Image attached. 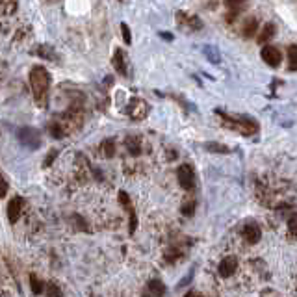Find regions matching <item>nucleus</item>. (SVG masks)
I'll return each instance as SVG.
<instances>
[{"label": "nucleus", "instance_id": "nucleus-19", "mask_svg": "<svg viewBox=\"0 0 297 297\" xmlns=\"http://www.w3.org/2000/svg\"><path fill=\"white\" fill-rule=\"evenodd\" d=\"M125 145H127L130 154H139V152H141V150H139V139L134 138V136H130V138L125 139Z\"/></svg>", "mask_w": 297, "mask_h": 297}, {"label": "nucleus", "instance_id": "nucleus-6", "mask_svg": "<svg viewBox=\"0 0 297 297\" xmlns=\"http://www.w3.org/2000/svg\"><path fill=\"white\" fill-rule=\"evenodd\" d=\"M260 56H262V60H264L268 65H271V67H277V65L280 64V60H282L280 50H278L277 46H273V45L264 46V48H262V52H260Z\"/></svg>", "mask_w": 297, "mask_h": 297}, {"label": "nucleus", "instance_id": "nucleus-26", "mask_svg": "<svg viewBox=\"0 0 297 297\" xmlns=\"http://www.w3.org/2000/svg\"><path fill=\"white\" fill-rule=\"evenodd\" d=\"M195 204L193 203H186L184 206H182V213H184V215H191V213H193V208Z\"/></svg>", "mask_w": 297, "mask_h": 297}, {"label": "nucleus", "instance_id": "nucleus-3", "mask_svg": "<svg viewBox=\"0 0 297 297\" xmlns=\"http://www.w3.org/2000/svg\"><path fill=\"white\" fill-rule=\"evenodd\" d=\"M176 178H178V184L184 188L186 191H191L195 188V173L193 167L190 164H182L176 171Z\"/></svg>", "mask_w": 297, "mask_h": 297}, {"label": "nucleus", "instance_id": "nucleus-11", "mask_svg": "<svg viewBox=\"0 0 297 297\" xmlns=\"http://www.w3.org/2000/svg\"><path fill=\"white\" fill-rule=\"evenodd\" d=\"M113 67L121 76H128V69H127V60H125V52L123 50H115L113 54Z\"/></svg>", "mask_w": 297, "mask_h": 297}, {"label": "nucleus", "instance_id": "nucleus-17", "mask_svg": "<svg viewBox=\"0 0 297 297\" xmlns=\"http://www.w3.org/2000/svg\"><path fill=\"white\" fill-rule=\"evenodd\" d=\"M273 36H275V26H273V24H266V26L262 28V34L258 36V43L264 45V43H266L268 39H271Z\"/></svg>", "mask_w": 297, "mask_h": 297}, {"label": "nucleus", "instance_id": "nucleus-5", "mask_svg": "<svg viewBox=\"0 0 297 297\" xmlns=\"http://www.w3.org/2000/svg\"><path fill=\"white\" fill-rule=\"evenodd\" d=\"M17 136L19 141L28 148H37L41 145V136L36 128H21Z\"/></svg>", "mask_w": 297, "mask_h": 297}, {"label": "nucleus", "instance_id": "nucleus-18", "mask_svg": "<svg viewBox=\"0 0 297 297\" xmlns=\"http://www.w3.org/2000/svg\"><path fill=\"white\" fill-rule=\"evenodd\" d=\"M48 130H50V134H52V138L60 139V138H65L67 136V132L64 130V127L58 123V121H54V123H50V127H48Z\"/></svg>", "mask_w": 297, "mask_h": 297}, {"label": "nucleus", "instance_id": "nucleus-14", "mask_svg": "<svg viewBox=\"0 0 297 297\" xmlns=\"http://www.w3.org/2000/svg\"><path fill=\"white\" fill-rule=\"evenodd\" d=\"M288 69L297 71V45L288 46Z\"/></svg>", "mask_w": 297, "mask_h": 297}, {"label": "nucleus", "instance_id": "nucleus-4", "mask_svg": "<svg viewBox=\"0 0 297 297\" xmlns=\"http://www.w3.org/2000/svg\"><path fill=\"white\" fill-rule=\"evenodd\" d=\"M127 113H128L130 119H134V121L145 119L148 113L147 102L141 101V99H132V101L128 102V106H127Z\"/></svg>", "mask_w": 297, "mask_h": 297}, {"label": "nucleus", "instance_id": "nucleus-7", "mask_svg": "<svg viewBox=\"0 0 297 297\" xmlns=\"http://www.w3.org/2000/svg\"><path fill=\"white\" fill-rule=\"evenodd\" d=\"M22 206H24V199L15 195L8 204V219L9 223H15L19 219V215L22 212Z\"/></svg>", "mask_w": 297, "mask_h": 297}, {"label": "nucleus", "instance_id": "nucleus-1", "mask_svg": "<svg viewBox=\"0 0 297 297\" xmlns=\"http://www.w3.org/2000/svg\"><path fill=\"white\" fill-rule=\"evenodd\" d=\"M30 87L34 93V99L39 106H46V99H48V87H50V74L45 67L36 65L30 71Z\"/></svg>", "mask_w": 297, "mask_h": 297}, {"label": "nucleus", "instance_id": "nucleus-25", "mask_svg": "<svg viewBox=\"0 0 297 297\" xmlns=\"http://www.w3.org/2000/svg\"><path fill=\"white\" fill-rule=\"evenodd\" d=\"M121 30H123V37H125V43H127V45H130V43H132V37H130V28L127 26L125 22H123V24H121Z\"/></svg>", "mask_w": 297, "mask_h": 297}, {"label": "nucleus", "instance_id": "nucleus-20", "mask_svg": "<svg viewBox=\"0 0 297 297\" xmlns=\"http://www.w3.org/2000/svg\"><path fill=\"white\" fill-rule=\"evenodd\" d=\"M45 294H46V297H62V290L56 286L54 282H46Z\"/></svg>", "mask_w": 297, "mask_h": 297}, {"label": "nucleus", "instance_id": "nucleus-23", "mask_svg": "<svg viewBox=\"0 0 297 297\" xmlns=\"http://www.w3.org/2000/svg\"><path fill=\"white\" fill-rule=\"evenodd\" d=\"M39 56H43V58L46 56V58H50L52 62H56V54L52 52V48H50L48 45H45V46H41V48H39Z\"/></svg>", "mask_w": 297, "mask_h": 297}, {"label": "nucleus", "instance_id": "nucleus-15", "mask_svg": "<svg viewBox=\"0 0 297 297\" xmlns=\"http://www.w3.org/2000/svg\"><path fill=\"white\" fill-rule=\"evenodd\" d=\"M101 152L106 158H111L115 154V141L113 139H104V143L101 145Z\"/></svg>", "mask_w": 297, "mask_h": 297}, {"label": "nucleus", "instance_id": "nucleus-10", "mask_svg": "<svg viewBox=\"0 0 297 297\" xmlns=\"http://www.w3.org/2000/svg\"><path fill=\"white\" fill-rule=\"evenodd\" d=\"M166 294V286L160 280H150L143 292V297H164Z\"/></svg>", "mask_w": 297, "mask_h": 297}, {"label": "nucleus", "instance_id": "nucleus-12", "mask_svg": "<svg viewBox=\"0 0 297 297\" xmlns=\"http://www.w3.org/2000/svg\"><path fill=\"white\" fill-rule=\"evenodd\" d=\"M176 22H178V24H188L190 28H201L203 26V22L195 17V15L191 17V15H186V13H178V15H176Z\"/></svg>", "mask_w": 297, "mask_h": 297}, {"label": "nucleus", "instance_id": "nucleus-24", "mask_svg": "<svg viewBox=\"0 0 297 297\" xmlns=\"http://www.w3.org/2000/svg\"><path fill=\"white\" fill-rule=\"evenodd\" d=\"M58 154H60V150H58V148H52V150L46 154L45 160H43V166H50V164L56 160V156H58Z\"/></svg>", "mask_w": 297, "mask_h": 297}, {"label": "nucleus", "instance_id": "nucleus-21", "mask_svg": "<svg viewBox=\"0 0 297 297\" xmlns=\"http://www.w3.org/2000/svg\"><path fill=\"white\" fill-rule=\"evenodd\" d=\"M0 9H2V15H11V11L17 9V4L15 2H2Z\"/></svg>", "mask_w": 297, "mask_h": 297}, {"label": "nucleus", "instance_id": "nucleus-9", "mask_svg": "<svg viewBox=\"0 0 297 297\" xmlns=\"http://www.w3.org/2000/svg\"><path fill=\"white\" fill-rule=\"evenodd\" d=\"M241 234H243V238L249 241V243H256V241L260 240V236H262V231H260V227L256 223H247V225L243 227Z\"/></svg>", "mask_w": 297, "mask_h": 297}, {"label": "nucleus", "instance_id": "nucleus-27", "mask_svg": "<svg viewBox=\"0 0 297 297\" xmlns=\"http://www.w3.org/2000/svg\"><path fill=\"white\" fill-rule=\"evenodd\" d=\"M184 297H203L201 294H197V292H190V294H186Z\"/></svg>", "mask_w": 297, "mask_h": 297}, {"label": "nucleus", "instance_id": "nucleus-16", "mask_svg": "<svg viewBox=\"0 0 297 297\" xmlns=\"http://www.w3.org/2000/svg\"><path fill=\"white\" fill-rule=\"evenodd\" d=\"M30 286H32V292H34L36 296H39V294H43V292H45V282H41L34 273L30 275Z\"/></svg>", "mask_w": 297, "mask_h": 297}, {"label": "nucleus", "instance_id": "nucleus-13", "mask_svg": "<svg viewBox=\"0 0 297 297\" xmlns=\"http://www.w3.org/2000/svg\"><path fill=\"white\" fill-rule=\"evenodd\" d=\"M256 26H258V22H256V19H247L245 21V24L241 26V34L245 37H253L256 34Z\"/></svg>", "mask_w": 297, "mask_h": 297}, {"label": "nucleus", "instance_id": "nucleus-22", "mask_svg": "<svg viewBox=\"0 0 297 297\" xmlns=\"http://www.w3.org/2000/svg\"><path fill=\"white\" fill-rule=\"evenodd\" d=\"M288 231H290V234H292L294 238H297V215H292V217L288 219Z\"/></svg>", "mask_w": 297, "mask_h": 297}, {"label": "nucleus", "instance_id": "nucleus-8", "mask_svg": "<svg viewBox=\"0 0 297 297\" xmlns=\"http://www.w3.org/2000/svg\"><path fill=\"white\" fill-rule=\"evenodd\" d=\"M236 269H238V258L236 256H227V258L221 260V264H219V275L223 278L227 277H232L234 273H236Z\"/></svg>", "mask_w": 297, "mask_h": 297}, {"label": "nucleus", "instance_id": "nucleus-2", "mask_svg": "<svg viewBox=\"0 0 297 297\" xmlns=\"http://www.w3.org/2000/svg\"><path fill=\"white\" fill-rule=\"evenodd\" d=\"M221 121L225 127H229L232 130H238L243 136H253L258 132V125L249 117H232L227 113H221Z\"/></svg>", "mask_w": 297, "mask_h": 297}]
</instances>
